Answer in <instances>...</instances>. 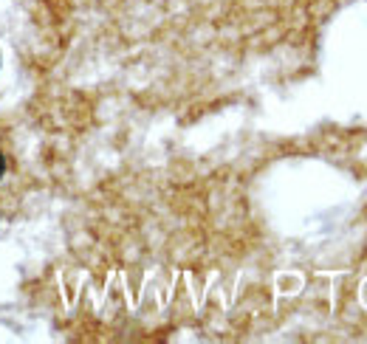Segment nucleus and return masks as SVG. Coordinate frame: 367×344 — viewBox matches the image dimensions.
Instances as JSON below:
<instances>
[{
  "label": "nucleus",
  "mask_w": 367,
  "mask_h": 344,
  "mask_svg": "<svg viewBox=\"0 0 367 344\" xmlns=\"http://www.w3.org/2000/svg\"><path fill=\"white\" fill-rule=\"evenodd\" d=\"M6 175V159H3V152H0V178Z\"/></svg>",
  "instance_id": "1"
}]
</instances>
